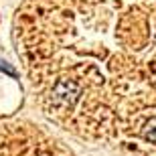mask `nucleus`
Masks as SVG:
<instances>
[{"label": "nucleus", "mask_w": 156, "mask_h": 156, "mask_svg": "<svg viewBox=\"0 0 156 156\" xmlns=\"http://www.w3.org/2000/svg\"><path fill=\"white\" fill-rule=\"evenodd\" d=\"M0 69H4L8 75H16V73H14V69H12V67H8V65H2V61H0Z\"/></svg>", "instance_id": "obj_1"}]
</instances>
